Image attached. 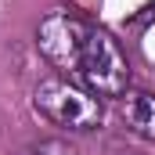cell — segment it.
Listing matches in <instances>:
<instances>
[{
	"label": "cell",
	"instance_id": "1",
	"mask_svg": "<svg viewBox=\"0 0 155 155\" xmlns=\"http://www.w3.org/2000/svg\"><path fill=\"white\" fill-rule=\"evenodd\" d=\"M40 54L69 79H79L97 97H119L130 83V61L112 33L72 11H51L36 29Z\"/></svg>",
	"mask_w": 155,
	"mask_h": 155
},
{
	"label": "cell",
	"instance_id": "2",
	"mask_svg": "<svg viewBox=\"0 0 155 155\" xmlns=\"http://www.w3.org/2000/svg\"><path fill=\"white\" fill-rule=\"evenodd\" d=\"M33 108L47 123L54 126H65V130H94L105 108H101V97L90 94L87 87L72 83L69 76H47L36 83L33 90Z\"/></svg>",
	"mask_w": 155,
	"mask_h": 155
},
{
	"label": "cell",
	"instance_id": "3",
	"mask_svg": "<svg viewBox=\"0 0 155 155\" xmlns=\"http://www.w3.org/2000/svg\"><path fill=\"white\" fill-rule=\"evenodd\" d=\"M119 112H123L126 130H134L144 141H155V94H148V90H126Z\"/></svg>",
	"mask_w": 155,
	"mask_h": 155
}]
</instances>
